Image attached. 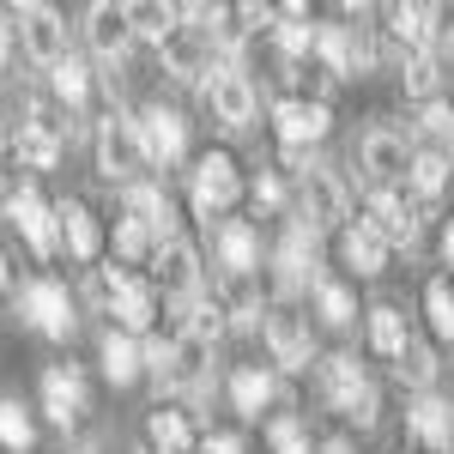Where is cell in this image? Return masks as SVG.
Segmentation results:
<instances>
[{"mask_svg":"<svg viewBox=\"0 0 454 454\" xmlns=\"http://www.w3.org/2000/svg\"><path fill=\"white\" fill-rule=\"evenodd\" d=\"M98 170L109 182H128L134 188V176L145 170V145H140V115H128V109H109L104 128H98Z\"/></svg>","mask_w":454,"mask_h":454,"instance_id":"6da1fadb","label":"cell"},{"mask_svg":"<svg viewBox=\"0 0 454 454\" xmlns=\"http://www.w3.org/2000/svg\"><path fill=\"white\" fill-rule=\"evenodd\" d=\"M321 387H327V400H333L357 430H370V424H376V387H370V376H364V364H357V357L333 351V357L321 364Z\"/></svg>","mask_w":454,"mask_h":454,"instance_id":"7a4b0ae2","label":"cell"},{"mask_svg":"<svg viewBox=\"0 0 454 454\" xmlns=\"http://www.w3.org/2000/svg\"><path fill=\"white\" fill-rule=\"evenodd\" d=\"M237 194H243V176H237V164L224 158V152H207L200 164H194V188H188V200H194V218H212L224 224V212L237 207Z\"/></svg>","mask_w":454,"mask_h":454,"instance_id":"3957f363","label":"cell"},{"mask_svg":"<svg viewBox=\"0 0 454 454\" xmlns=\"http://www.w3.org/2000/svg\"><path fill=\"white\" fill-rule=\"evenodd\" d=\"M315 55H321L327 79H357V73L376 67V43H370L364 25H327V31H315Z\"/></svg>","mask_w":454,"mask_h":454,"instance_id":"277c9868","label":"cell"},{"mask_svg":"<svg viewBox=\"0 0 454 454\" xmlns=\"http://www.w3.org/2000/svg\"><path fill=\"white\" fill-rule=\"evenodd\" d=\"M340 218H346V182L333 170L297 176V224H309L315 237H321V231H340Z\"/></svg>","mask_w":454,"mask_h":454,"instance_id":"5b68a950","label":"cell"},{"mask_svg":"<svg viewBox=\"0 0 454 454\" xmlns=\"http://www.w3.org/2000/svg\"><path fill=\"white\" fill-rule=\"evenodd\" d=\"M321 237H315L309 224H291L285 231V243L273 248V279H279L285 297H297V291H309V285H321Z\"/></svg>","mask_w":454,"mask_h":454,"instance_id":"8992f818","label":"cell"},{"mask_svg":"<svg viewBox=\"0 0 454 454\" xmlns=\"http://www.w3.org/2000/svg\"><path fill=\"white\" fill-rule=\"evenodd\" d=\"M67 134H73V121H61L55 109H43V104H31V109H25V121L12 128V152H19L31 170H49V164L61 158Z\"/></svg>","mask_w":454,"mask_h":454,"instance_id":"52a82bcc","label":"cell"},{"mask_svg":"<svg viewBox=\"0 0 454 454\" xmlns=\"http://www.w3.org/2000/svg\"><path fill=\"white\" fill-rule=\"evenodd\" d=\"M12 25H19V43H25V55H31L36 67L67 61V25H61V12H55V6H36V0H25V6L12 12Z\"/></svg>","mask_w":454,"mask_h":454,"instance_id":"ba28073f","label":"cell"},{"mask_svg":"<svg viewBox=\"0 0 454 454\" xmlns=\"http://www.w3.org/2000/svg\"><path fill=\"white\" fill-rule=\"evenodd\" d=\"M200 91H207V109H212V121H218L224 134H237V128L254 121V79H248L243 67H218Z\"/></svg>","mask_w":454,"mask_h":454,"instance_id":"9c48e42d","label":"cell"},{"mask_svg":"<svg viewBox=\"0 0 454 454\" xmlns=\"http://www.w3.org/2000/svg\"><path fill=\"white\" fill-rule=\"evenodd\" d=\"M19 309L31 315L36 333H49V340H67L73 333V297L61 279H31L19 291Z\"/></svg>","mask_w":454,"mask_h":454,"instance_id":"30bf717a","label":"cell"},{"mask_svg":"<svg viewBox=\"0 0 454 454\" xmlns=\"http://www.w3.org/2000/svg\"><path fill=\"white\" fill-rule=\"evenodd\" d=\"M357 164L376 176V182H406V170H412V140L394 134V128H370L357 140Z\"/></svg>","mask_w":454,"mask_h":454,"instance_id":"8fae6325","label":"cell"},{"mask_svg":"<svg viewBox=\"0 0 454 454\" xmlns=\"http://www.w3.org/2000/svg\"><path fill=\"white\" fill-rule=\"evenodd\" d=\"M6 218L19 224V237L36 248V254H55V237H61V218H55V207L36 194V188H19L12 200H6Z\"/></svg>","mask_w":454,"mask_h":454,"instance_id":"7c38bea8","label":"cell"},{"mask_svg":"<svg viewBox=\"0 0 454 454\" xmlns=\"http://www.w3.org/2000/svg\"><path fill=\"white\" fill-rule=\"evenodd\" d=\"M140 145H145V164H164V170H170L176 158L188 152V121H182L176 109L152 104L140 115Z\"/></svg>","mask_w":454,"mask_h":454,"instance_id":"4fadbf2b","label":"cell"},{"mask_svg":"<svg viewBox=\"0 0 454 454\" xmlns=\"http://www.w3.org/2000/svg\"><path fill=\"white\" fill-rule=\"evenodd\" d=\"M273 121H279V140L291 145V152H303V145H315L321 134H327V104L321 98H279L273 104Z\"/></svg>","mask_w":454,"mask_h":454,"instance_id":"5bb4252c","label":"cell"},{"mask_svg":"<svg viewBox=\"0 0 454 454\" xmlns=\"http://www.w3.org/2000/svg\"><path fill=\"white\" fill-rule=\"evenodd\" d=\"M267 351H273V364L279 370H309L315 364V351H309V327H303V315H291V309H267Z\"/></svg>","mask_w":454,"mask_h":454,"instance_id":"9a60e30c","label":"cell"},{"mask_svg":"<svg viewBox=\"0 0 454 454\" xmlns=\"http://www.w3.org/2000/svg\"><path fill=\"white\" fill-rule=\"evenodd\" d=\"M212 248H218V267H224L231 279H248V273L261 267V237H254L248 218H224V224H212Z\"/></svg>","mask_w":454,"mask_h":454,"instance_id":"2e32d148","label":"cell"},{"mask_svg":"<svg viewBox=\"0 0 454 454\" xmlns=\"http://www.w3.org/2000/svg\"><path fill=\"white\" fill-rule=\"evenodd\" d=\"M85 43L104 55V67H115V61L128 55V43H134V19H128V6L98 0V6L85 12Z\"/></svg>","mask_w":454,"mask_h":454,"instance_id":"e0dca14e","label":"cell"},{"mask_svg":"<svg viewBox=\"0 0 454 454\" xmlns=\"http://www.w3.org/2000/svg\"><path fill=\"white\" fill-rule=\"evenodd\" d=\"M406 430H412L430 454H449L454 449V406L442 394H419V400L406 406Z\"/></svg>","mask_w":454,"mask_h":454,"instance_id":"ac0fdd59","label":"cell"},{"mask_svg":"<svg viewBox=\"0 0 454 454\" xmlns=\"http://www.w3.org/2000/svg\"><path fill=\"white\" fill-rule=\"evenodd\" d=\"M364 224H370L382 243H406V248L419 243V212L406 207V194H394V188H376V194H370V218H364Z\"/></svg>","mask_w":454,"mask_h":454,"instance_id":"d6986e66","label":"cell"},{"mask_svg":"<svg viewBox=\"0 0 454 454\" xmlns=\"http://www.w3.org/2000/svg\"><path fill=\"white\" fill-rule=\"evenodd\" d=\"M109 315H115V333H145L152 315H158V291L145 279H134V273H115V303H109Z\"/></svg>","mask_w":454,"mask_h":454,"instance_id":"ffe728a7","label":"cell"},{"mask_svg":"<svg viewBox=\"0 0 454 454\" xmlns=\"http://www.w3.org/2000/svg\"><path fill=\"white\" fill-rule=\"evenodd\" d=\"M387 36L394 49L412 61V55H436V6H394L387 12Z\"/></svg>","mask_w":454,"mask_h":454,"instance_id":"44dd1931","label":"cell"},{"mask_svg":"<svg viewBox=\"0 0 454 454\" xmlns=\"http://www.w3.org/2000/svg\"><path fill=\"white\" fill-rule=\"evenodd\" d=\"M128 218H140L158 248L176 243V207H170V194H164L158 182H134V188H128Z\"/></svg>","mask_w":454,"mask_h":454,"instance_id":"7402d4cb","label":"cell"},{"mask_svg":"<svg viewBox=\"0 0 454 454\" xmlns=\"http://www.w3.org/2000/svg\"><path fill=\"white\" fill-rule=\"evenodd\" d=\"M152 261H158V285H164L170 297H194V291H200V254H194V243L176 237V243H164Z\"/></svg>","mask_w":454,"mask_h":454,"instance_id":"603a6c76","label":"cell"},{"mask_svg":"<svg viewBox=\"0 0 454 454\" xmlns=\"http://www.w3.org/2000/svg\"><path fill=\"white\" fill-rule=\"evenodd\" d=\"M43 412L55 424H73L85 412V382H79V370L73 364H55L49 376H43Z\"/></svg>","mask_w":454,"mask_h":454,"instance_id":"cb8c5ba5","label":"cell"},{"mask_svg":"<svg viewBox=\"0 0 454 454\" xmlns=\"http://www.w3.org/2000/svg\"><path fill=\"white\" fill-rule=\"evenodd\" d=\"M164 73H170L176 85H207L212 43L207 36H176V43H164Z\"/></svg>","mask_w":454,"mask_h":454,"instance_id":"d4e9b609","label":"cell"},{"mask_svg":"<svg viewBox=\"0 0 454 454\" xmlns=\"http://www.w3.org/2000/svg\"><path fill=\"white\" fill-rule=\"evenodd\" d=\"M340 254H346V267L357 273V279H376L387 267V243L370 231V224H351L346 237H340Z\"/></svg>","mask_w":454,"mask_h":454,"instance_id":"484cf974","label":"cell"},{"mask_svg":"<svg viewBox=\"0 0 454 454\" xmlns=\"http://www.w3.org/2000/svg\"><path fill=\"white\" fill-rule=\"evenodd\" d=\"M145 436H152L158 454H194V424H188V412H176V406H158L145 419Z\"/></svg>","mask_w":454,"mask_h":454,"instance_id":"4316f807","label":"cell"},{"mask_svg":"<svg viewBox=\"0 0 454 454\" xmlns=\"http://www.w3.org/2000/svg\"><path fill=\"white\" fill-rule=\"evenodd\" d=\"M55 218H61V243H67L73 261H98V218L79 207V200L55 207Z\"/></svg>","mask_w":454,"mask_h":454,"instance_id":"83f0119b","label":"cell"},{"mask_svg":"<svg viewBox=\"0 0 454 454\" xmlns=\"http://www.w3.org/2000/svg\"><path fill=\"white\" fill-rule=\"evenodd\" d=\"M128 19H134V36L158 43V49L182 36V6H158V0H145V6H128Z\"/></svg>","mask_w":454,"mask_h":454,"instance_id":"f1b7e54d","label":"cell"},{"mask_svg":"<svg viewBox=\"0 0 454 454\" xmlns=\"http://www.w3.org/2000/svg\"><path fill=\"white\" fill-rule=\"evenodd\" d=\"M145 364H140V346H134V333H115V327H109L104 333V376L115 387H128L134 382V376H140Z\"/></svg>","mask_w":454,"mask_h":454,"instance_id":"f546056e","label":"cell"},{"mask_svg":"<svg viewBox=\"0 0 454 454\" xmlns=\"http://www.w3.org/2000/svg\"><path fill=\"white\" fill-rule=\"evenodd\" d=\"M406 182H412V194H419L424 207H430V200H442V188H449V158H442V152H412Z\"/></svg>","mask_w":454,"mask_h":454,"instance_id":"4dcf8cb0","label":"cell"},{"mask_svg":"<svg viewBox=\"0 0 454 454\" xmlns=\"http://www.w3.org/2000/svg\"><path fill=\"white\" fill-rule=\"evenodd\" d=\"M267 400H273V376H267V370H237V376H231V406H237L243 419H261Z\"/></svg>","mask_w":454,"mask_h":454,"instance_id":"1f68e13d","label":"cell"},{"mask_svg":"<svg viewBox=\"0 0 454 454\" xmlns=\"http://www.w3.org/2000/svg\"><path fill=\"white\" fill-rule=\"evenodd\" d=\"M406 340H412V333H406V315L394 309V303H376V309H370V346L382 351V357H400Z\"/></svg>","mask_w":454,"mask_h":454,"instance_id":"d6a6232c","label":"cell"},{"mask_svg":"<svg viewBox=\"0 0 454 454\" xmlns=\"http://www.w3.org/2000/svg\"><path fill=\"white\" fill-rule=\"evenodd\" d=\"M412 140H419V152H442V145L454 140V109L449 104H424L419 121H412ZM449 158V152H442Z\"/></svg>","mask_w":454,"mask_h":454,"instance_id":"836d02e7","label":"cell"},{"mask_svg":"<svg viewBox=\"0 0 454 454\" xmlns=\"http://www.w3.org/2000/svg\"><path fill=\"white\" fill-rule=\"evenodd\" d=\"M394 370H400V382H412L419 394H430V382H436V351L424 346V340H406V351L394 357Z\"/></svg>","mask_w":454,"mask_h":454,"instance_id":"e575fe53","label":"cell"},{"mask_svg":"<svg viewBox=\"0 0 454 454\" xmlns=\"http://www.w3.org/2000/svg\"><path fill=\"white\" fill-rule=\"evenodd\" d=\"M31 442H36V424H31V412H25L19 400H0V449L25 454Z\"/></svg>","mask_w":454,"mask_h":454,"instance_id":"d590c367","label":"cell"},{"mask_svg":"<svg viewBox=\"0 0 454 454\" xmlns=\"http://www.w3.org/2000/svg\"><path fill=\"white\" fill-rule=\"evenodd\" d=\"M436 91H442V61H436V55H412V61H406V98L436 104Z\"/></svg>","mask_w":454,"mask_h":454,"instance_id":"8d00e7d4","label":"cell"},{"mask_svg":"<svg viewBox=\"0 0 454 454\" xmlns=\"http://www.w3.org/2000/svg\"><path fill=\"white\" fill-rule=\"evenodd\" d=\"M279 19H285V25H279V49H285V61L309 55V49H315V25H303V19H309V6H285Z\"/></svg>","mask_w":454,"mask_h":454,"instance_id":"74e56055","label":"cell"},{"mask_svg":"<svg viewBox=\"0 0 454 454\" xmlns=\"http://www.w3.org/2000/svg\"><path fill=\"white\" fill-rule=\"evenodd\" d=\"M49 85H55V98H61V104H85V91H91V73H85V61H55V67H49Z\"/></svg>","mask_w":454,"mask_h":454,"instance_id":"f35d334b","label":"cell"},{"mask_svg":"<svg viewBox=\"0 0 454 454\" xmlns=\"http://www.w3.org/2000/svg\"><path fill=\"white\" fill-rule=\"evenodd\" d=\"M315 309H321V321H327V327H346L351 315H357V309H351V291H346V285H333V279L315 285Z\"/></svg>","mask_w":454,"mask_h":454,"instance_id":"ab89813d","label":"cell"},{"mask_svg":"<svg viewBox=\"0 0 454 454\" xmlns=\"http://www.w3.org/2000/svg\"><path fill=\"white\" fill-rule=\"evenodd\" d=\"M424 309H430V327H436L442 340H454V279L430 285V291H424Z\"/></svg>","mask_w":454,"mask_h":454,"instance_id":"60d3db41","label":"cell"},{"mask_svg":"<svg viewBox=\"0 0 454 454\" xmlns=\"http://www.w3.org/2000/svg\"><path fill=\"white\" fill-rule=\"evenodd\" d=\"M115 254L121 261H145V254H158V243H152V231H145L140 218H121L115 224Z\"/></svg>","mask_w":454,"mask_h":454,"instance_id":"b9f144b4","label":"cell"},{"mask_svg":"<svg viewBox=\"0 0 454 454\" xmlns=\"http://www.w3.org/2000/svg\"><path fill=\"white\" fill-rule=\"evenodd\" d=\"M140 364L158 376V382H164V376L176 370V340H145V346H140Z\"/></svg>","mask_w":454,"mask_h":454,"instance_id":"7bdbcfd3","label":"cell"},{"mask_svg":"<svg viewBox=\"0 0 454 454\" xmlns=\"http://www.w3.org/2000/svg\"><path fill=\"white\" fill-rule=\"evenodd\" d=\"M273 449H279V454L303 449V424H297V419H279V424H273Z\"/></svg>","mask_w":454,"mask_h":454,"instance_id":"ee69618b","label":"cell"},{"mask_svg":"<svg viewBox=\"0 0 454 454\" xmlns=\"http://www.w3.org/2000/svg\"><path fill=\"white\" fill-rule=\"evenodd\" d=\"M279 200H285V194H279V182H273V176H261V182H254V207H261V212H273Z\"/></svg>","mask_w":454,"mask_h":454,"instance_id":"f6af8a7d","label":"cell"},{"mask_svg":"<svg viewBox=\"0 0 454 454\" xmlns=\"http://www.w3.org/2000/svg\"><path fill=\"white\" fill-rule=\"evenodd\" d=\"M436 49H454V6L436 12Z\"/></svg>","mask_w":454,"mask_h":454,"instance_id":"bcb514c9","label":"cell"},{"mask_svg":"<svg viewBox=\"0 0 454 454\" xmlns=\"http://www.w3.org/2000/svg\"><path fill=\"white\" fill-rule=\"evenodd\" d=\"M207 454H243L237 436H207Z\"/></svg>","mask_w":454,"mask_h":454,"instance_id":"7dc6e473","label":"cell"},{"mask_svg":"<svg viewBox=\"0 0 454 454\" xmlns=\"http://www.w3.org/2000/svg\"><path fill=\"white\" fill-rule=\"evenodd\" d=\"M6 55H12V25L0 19V67H6Z\"/></svg>","mask_w":454,"mask_h":454,"instance_id":"c3c4849f","label":"cell"},{"mask_svg":"<svg viewBox=\"0 0 454 454\" xmlns=\"http://www.w3.org/2000/svg\"><path fill=\"white\" fill-rule=\"evenodd\" d=\"M442 254H449V267H454V218H449V231H442Z\"/></svg>","mask_w":454,"mask_h":454,"instance_id":"681fc988","label":"cell"},{"mask_svg":"<svg viewBox=\"0 0 454 454\" xmlns=\"http://www.w3.org/2000/svg\"><path fill=\"white\" fill-rule=\"evenodd\" d=\"M0 291H6V261H0Z\"/></svg>","mask_w":454,"mask_h":454,"instance_id":"f907efd6","label":"cell"},{"mask_svg":"<svg viewBox=\"0 0 454 454\" xmlns=\"http://www.w3.org/2000/svg\"><path fill=\"white\" fill-rule=\"evenodd\" d=\"M291 454H309V442H303V449H291Z\"/></svg>","mask_w":454,"mask_h":454,"instance_id":"816d5d0a","label":"cell"}]
</instances>
